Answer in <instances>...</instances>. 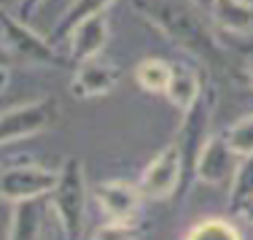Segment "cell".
<instances>
[{
  "mask_svg": "<svg viewBox=\"0 0 253 240\" xmlns=\"http://www.w3.org/2000/svg\"><path fill=\"white\" fill-rule=\"evenodd\" d=\"M111 3H113V0H73V3L65 8L62 19L57 22L54 35H62V38H65V35H68L78 22L89 19V16H97V14H105Z\"/></svg>",
  "mask_w": 253,
  "mask_h": 240,
  "instance_id": "e0dca14e",
  "label": "cell"
},
{
  "mask_svg": "<svg viewBox=\"0 0 253 240\" xmlns=\"http://www.w3.org/2000/svg\"><path fill=\"white\" fill-rule=\"evenodd\" d=\"M86 200L89 187L84 165L78 157H68L62 167H57V184L49 192V208L57 216V224L68 240L81 238L84 221H86Z\"/></svg>",
  "mask_w": 253,
  "mask_h": 240,
  "instance_id": "7a4b0ae2",
  "label": "cell"
},
{
  "mask_svg": "<svg viewBox=\"0 0 253 240\" xmlns=\"http://www.w3.org/2000/svg\"><path fill=\"white\" fill-rule=\"evenodd\" d=\"M8 81H11V73H8V68H5V65H0V95L5 92V87H8Z\"/></svg>",
  "mask_w": 253,
  "mask_h": 240,
  "instance_id": "cb8c5ba5",
  "label": "cell"
},
{
  "mask_svg": "<svg viewBox=\"0 0 253 240\" xmlns=\"http://www.w3.org/2000/svg\"><path fill=\"white\" fill-rule=\"evenodd\" d=\"M202 89H205V84L200 79V70L186 65V62H175L172 65L170 84H167V89H165V97L170 100L178 111H189V108L200 100Z\"/></svg>",
  "mask_w": 253,
  "mask_h": 240,
  "instance_id": "4fadbf2b",
  "label": "cell"
},
{
  "mask_svg": "<svg viewBox=\"0 0 253 240\" xmlns=\"http://www.w3.org/2000/svg\"><path fill=\"white\" fill-rule=\"evenodd\" d=\"M57 184V170L43 165H14L0 170V200L22 202L33 197H49Z\"/></svg>",
  "mask_w": 253,
  "mask_h": 240,
  "instance_id": "52a82bcc",
  "label": "cell"
},
{
  "mask_svg": "<svg viewBox=\"0 0 253 240\" xmlns=\"http://www.w3.org/2000/svg\"><path fill=\"white\" fill-rule=\"evenodd\" d=\"M51 240H68V238H65V232L59 230V224L54 227V232H51Z\"/></svg>",
  "mask_w": 253,
  "mask_h": 240,
  "instance_id": "484cf974",
  "label": "cell"
},
{
  "mask_svg": "<svg viewBox=\"0 0 253 240\" xmlns=\"http://www.w3.org/2000/svg\"><path fill=\"white\" fill-rule=\"evenodd\" d=\"M108 38H111V25H108L105 14H97V16H89V19L78 22V25L68 33V41H70V62H86V59H94L100 57L102 49H105Z\"/></svg>",
  "mask_w": 253,
  "mask_h": 240,
  "instance_id": "8fae6325",
  "label": "cell"
},
{
  "mask_svg": "<svg viewBox=\"0 0 253 240\" xmlns=\"http://www.w3.org/2000/svg\"><path fill=\"white\" fill-rule=\"evenodd\" d=\"M0 44L11 59L22 65H35V68H65L68 65V59L43 35H38L25 19L8 11L0 14Z\"/></svg>",
  "mask_w": 253,
  "mask_h": 240,
  "instance_id": "3957f363",
  "label": "cell"
},
{
  "mask_svg": "<svg viewBox=\"0 0 253 240\" xmlns=\"http://www.w3.org/2000/svg\"><path fill=\"white\" fill-rule=\"evenodd\" d=\"M186 240H243L237 227L224 219H205L189 230Z\"/></svg>",
  "mask_w": 253,
  "mask_h": 240,
  "instance_id": "ac0fdd59",
  "label": "cell"
},
{
  "mask_svg": "<svg viewBox=\"0 0 253 240\" xmlns=\"http://www.w3.org/2000/svg\"><path fill=\"white\" fill-rule=\"evenodd\" d=\"M170 76H172V62H165L159 57H148L143 62H137L135 68V81L146 92H156V95H165Z\"/></svg>",
  "mask_w": 253,
  "mask_h": 240,
  "instance_id": "9a60e30c",
  "label": "cell"
},
{
  "mask_svg": "<svg viewBox=\"0 0 253 240\" xmlns=\"http://www.w3.org/2000/svg\"><path fill=\"white\" fill-rule=\"evenodd\" d=\"M213 105H215V92L213 87H205L200 100L183 111V122L178 127L175 146L180 151V162H183V181H180V194H186L189 187L194 184V167L200 159V151L205 148L210 138V119H213Z\"/></svg>",
  "mask_w": 253,
  "mask_h": 240,
  "instance_id": "277c9868",
  "label": "cell"
},
{
  "mask_svg": "<svg viewBox=\"0 0 253 240\" xmlns=\"http://www.w3.org/2000/svg\"><path fill=\"white\" fill-rule=\"evenodd\" d=\"M94 200L108 221H135L140 213L143 194L137 184L129 181H102L94 187Z\"/></svg>",
  "mask_w": 253,
  "mask_h": 240,
  "instance_id": "30bf717a",
  "label": "cell"
},
{
  "mask_svg": "<svg viewBox=\"0 0 253 240\" xmlns=\"http://www.w3.org/2000/svg\"><path fill=\"white\" fill-rule=\"evenodd\" d=\"M240 219H243V221H248V224H253V200L248 202V205H243V208H240Z\"/></svg>",
  "mask_w": 253,
  "mask_h": 240,
  "instance_id": "603a6c76",
  "label": "cell"
},
{
  "mask_svg": "<svg viewBox=\"0 0 253 240\" xmlns=\"http://www.w3.org/2000/svg\"><path fill=\"white\" fill-rule=\"evenodd\" d=\"M119 84V68L105 57H94L86 62H78L70 79V95L76 100H92L113 92Z\"/></svg>",
  "mask_w": 253,
  "mask_h": 240,
  "instance_id": "9c48e42d",
  "label": "cell"
},
{
  "mask_svg": "<svg viewBox=\"0 0 253 240\" xmlns=\"http://www.w3.org/2000/svg\"><path fill=\"white\" fill-rule=\"evenodd\" d=\"M180 181H183V162H180V151L172 141L146 165L137 189H140L143 200L159 202L172 194H180Z\"/></svg>",
  "mask_w": 253,
  "mask_h": 240,
  "instance_id": "8992f818",
  "label": "cell"
},
{
  "mask_svg": "<svg viewBox=\"0 0 253 240\" xmlns=\"http://www.w3.org/2000/svg\"><path fill=\"white\" fill-rule=\"evenodd\" d=\"M11 3H16V0H0V14H3V11H8Z\"/></svg>",
  "mask_w": 253,
  "mask_h": 240,
  "instance_id": "4316f807",
  "label": "cell"
},
{
  "mask_svg": "<svg viewBox=\"0 0 253 240\" xmlns=\"http://www.w3.org/2000/svg\"><path fill=\"white\" fill-rule=\"evenodd\" d=\"M224 138L237 157H251L253 154V111L245 113L243 119H237L224 133Z\"/></svg>",
  "mask_w": 253,
  "mask_h": 240,
  "instance_id": "d6986e66",
  "label": "cell"
},
{
  "mask_svg": "<svg viewBox=\"0 0 253 240\" xmlns=\"http://www.w3.org/2000/svg\"><path fill=\"white\" fill-rule=\"evenodd\" d=\"M245 79H248V84L253 87V59H251L248 65H245Z\"/></svg>",
  "mask_w": 253,
  "mask_h": 240,
  "instance_id": "d4e9b609",
  "label": "cell"
},
{
  "mask_svg": "<svg viewBox=\"0 0 253 240\" xmlns=\"http://www.w3.org/2000/svg\"><path fill=\"white\" fill-rule=\"evenodd\" d=\"M215 3H218V0H191V5H194V8L200 11V14H210Z\"/></svg>",
  "mask_w": 253,
  "mask_h": 240,
  "instance_id": "7402d4cb",
  "label": "cell"
},
{
  "mask_svg": "<svg viewBox=\"0 0 253 240\" xmlns=\"http://www.w3.org/2000/svg\"><path fill=\"white\" fill-rule=\"evenodd\" d=\"M43 5V0H16V11H19V19H27V16H33L35 11Z\"/></svg>",
  "mask_w": 253,
  "mask_h": 240,
  "instance_id": "44dd1931",
  "label": "cell"
},
{
  "mask_svg": "<svg viewBox=\"0 0 253 240\" xmlns=\"http://www.w3.org/2000/svg\"><path fill=\"white\" fill-rule=\"evenodd\" d=\"M140 238L143 230L135 221H105L86 235V240H140Z\"/></svg>",
  "mask_w": 253,
  "mask_h": 240,
  "instance_id": "ffe728a7",
  "label": "cell"
},
{
  "mask_svg": "<svg viewBox=\"0 0 253 240\" xmlns=\"http://www.w3.org/2000/svg\"><path fill=\"white\" fill-rule=\"evenodd\" d=\"M59 103L54 97H41L25 105H14L0 113V146L33 138L43 130H51L59 122Z\"/></svg>",
  "mask_w": 253,
  "mask_h": 240,
  "instance_id": "5b68a950",
  "label": "cell"
},
{
  "mask_svg": "<svg viewBox=\"0 0 253 240\" xmlns=\"http://www.w3.org/2000/svg\"><path fill=\"white\" fill-rule=\"evenodd\" d=\"M251 200H253V154L240 157V165L232 176V187H229V211L240 213V208L248 205Z\"/></svg>",
  "mask_w": 253,
  "mask_h": 240,
  "instance_id": "2e32d148",
  "label": "cell"
},
{
  "mask_svg": "<svg viewBox=\"0 0 253 240\" xmlns=\"http://www.w3.org/2000/svg\"><path fill=\"white\" fill-rule=\"evenodd\" d=\"M132 8L159 30L170 44L183 49L189 57L200 59L210 70H229V54L215 38V33L202 22L200 11L180 0H132Z\"/></svg>",
  "mask_w": 253,
  "mask_h": 240,
  "instance_id": "6da1fadb",
  "label": "cell"
},
{
  "mask_svg": "<svg viewBox=\"0 0 253 240\" xmlns=\"http://www.w3.org/2000/svg\"><path fill=\"white\" fill-rule=\"evenodd\" d=\"M213 22L224 33L253 35V3L251 0H218L210 11Z\"/></svg>",
  "mask_w": 253,
  "mask_h": 240,
  "instance_id": "5bb4252c",
  "label": "cell"
},
{
  "mask_svg": "<svg viewBox=\"0 0 253 240\" xmlns=\"http://www.w3.org/2000/svg\"><path fill=\"white\" fill-rule=\"evenodd\" d=\"M240 165V157L232 151L224 135H210L205 148L200 151L194 167V181L208 184V187H221V184L232 181L234 170Z\"/></svg>",
  "mask_w": 253,
  "mask_h": 240,
  "instance_id": "ba28073f",
  "label": "cell"
},
{
  "mask_svg": "<svg viewBox=\"0 0 253 240\" xmlns=\"http://www.w3.org/2000/svg\"><path fill=\"white\" fill-rule=\"evenodd\" d=\"M46 211H49V200L46 197H33V200L14 202L5 240H41V230L46 224Z\"/></svg>",
  "mask_w": 253,
  "mask_h": 240,
  "instance_id": "7c38bea8",
  "label": "cell"
}]
</instances>
